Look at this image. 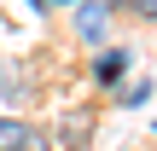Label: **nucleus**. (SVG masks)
<instances>
[{"mask_svg": "<svg viewBox=\"0 0 157 151\" xmlns=\"http://www.w3.org/2000/svg\"><path fill=\"white\" fill-rule=\"evenodd\" d=\"M122 6H128L140 23H157V0H122Z\"/></svg>", "mask_w": 157, "mask_h": 151, "instance_id": "obj_5", "label": "nucleus"}, {"mask_svg": "<svg viewBox=\"0 0 157 151\" xmlns=\"http://www.w3.org/2000/svg\"><path fill=\"white\" fill-rule=\"evenodd\" d=\"M122 70H128V47H99V58H93V81H99V87H117Z\"/></svg>", "mask_w": 157, "mask_h": 151, "instance_id": "obj_1", "label": "nucleus"}, {"mask_svg": "<svg viewBox=\"0 0 157 151\" xmlns=\"http://www.w3.org/2000/svg\"><path fill=\"white\" fill-rule=\"evenodd\" d=\"M58 140H64L70 151H87V140H93V111H70L64 128H58Z\"/></svg>", "mask_w": 157, "mask_h": 151, "instance_id": "obj_3", "label": "nucleus"}, {"mask_svg": "<svg viewBox=\"0 0 157 151\" xmlns=\"http://www.w3.org/2000/svg\"><path fill=\"white\" fill-rule=\"evenodd\" d=\"M105 12H111V0H82L76 6V29H82V41H105Z\"/></svg>", "mask_w": 157, "mask_h": 151, "instance_id": "obj_2", "label": "nucleus"}, {"mask_svg": "<svg viewBox=\"0 0 157 151\" xmlns=\"http://www.w3.org/2000/svg\"><path fill=\"white\" fill-rule=\"evenodd\" d=\"M23 151H52V140H47V134H35V140H29Z\"/></svg>", "mask_w": 157, "mask_h": 151, "instance_id": "obj_6", "label": "nucleus"}, {"mask_svg": "<svg viewBox=\"0 0 157 151\" xmlns=\"http://www.w3.org/2000/svg\"><path fill=\"white\" fill-rule=\"evenodd\" d=\"M35 140V128L29 122H17V116H0V151H23Z\"/></svg>", "mask_w": 157, "mask_h": 151, "instance_id": "obj_4", "label": "nucleus"}]
</instances>
